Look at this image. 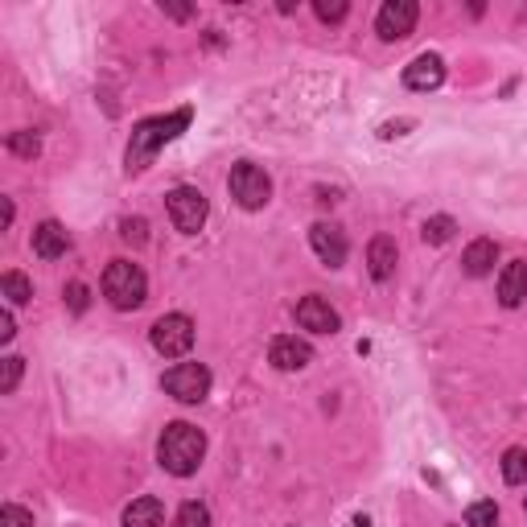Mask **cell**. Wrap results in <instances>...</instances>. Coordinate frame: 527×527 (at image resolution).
Returning <instances> with one entry per match:
<instances>
[{"mask_svg":"<svg viewBox=\"0 0 527 527\" xmlns=\"http://www.w3.org/2000/svg\"><path fill=\"white\" fill-rule=\"evenodd\" d=\"M404 83H408L412 91H437V87L445 83V62H441L437 54H420V58H412L408 70H404Z\"/></svg>","mask_w":527,"mask_h":527,"instance_id":"obj_12","label":"cell"},{"mask_svg":"<svg viewBox=\"0 0 527 527\" xmlns=\"http://www.w3.org/2000/svg\"><path fill=\"white\" fill-rule=\"evenodd\" d=\"M309 243H313V252H318V260L326 264V268H342L346 264V235H342V227H334V223H313L309 227Z\"/></svg>","mask_w":527,"mask_h":527,"instance_id":"obj_10","label":"cell"},{"mask_svg":"<svg viewBox=\"0 0 527 527\" xmlns=\"http://www.w3.org/2000/svg\"><path fill=\"white\" fill-rule=\"evenodd\" d=\"M161 388H165L173 400H182V404H202V400L210 396V371H206L202 363H178V367L165 371Z\"/></svg>","mask_w":527,"mask_h":527,"instance_id":"obj_5","label":"cell"},{"mask_svg":"<svg viewBox=\"0 0 527 527\" xmlns=\"http://www.w3.org/2000/svg\"><path fill=\"white\" fill-rule=\"evenodd\" d=\"M120 235H124L128 243H136V248H140V243L149 239V223H145V219H124V223H120Z\"/></svg>","mask_w":527,"mask_h":527,"instance_id":"obj_27","label":"cell"},{"mask_svg":"<svg viewBox=\"0 0 527 527\" xmlns=\"http://www.w3.org/2000/svg\"><path fill=\"white\" fill-rule=\"evenodd\" d=\"M0 527H33V511H25L17 503H5L0 507Z\"/></svg>","mask_w":527,"mask_h":527,"instance_id":"obj_25","label":"cell"},{"mask_svg":"<svg viewBox=\"0 0 527 527\" xmlns=\"http://www.w3.org/2000/svg\"><path fill=\"white\" fill-rule=\"evenodd\" d=\"M297 326L301 330H313V334H338V313L330 309V301L322 297H301L297 301Z\"/></svg>","mask_w":527,"mask_h":527,"instance_id":"obj_11","label":"cell"},{"mask_svg":"<svg viewBox=\"0 0 527 527\" xmlns=\"http://www.w3.org/2000/svg\"><path fill=\"white\" fill-rule=\"evenodd\" d=\"M66 248H70V231L62 223H54V219L38 223V231H33V252L42 260H58V256H66Z\"/></svg>","mask_w":527,"mask_h":527,"instance_id":"obj_13","label":"cell"},{"mask_svg":"<svg viewBox=\"0 0 527 527\" xmlns=\"http://www.w3.org/2000/svg\"><path fill=\"white\" fill-rule=\"evenodd\" d=\"M527 297V264L523 260H511L499 276V305L503 309H519Z\"/></svg>","mask_w":527,"mask_h":527,"instance_id":"obj_14","label":"cell"},{"mask_svg":"<svg viewBox=\"0 0 527 527\" xmlns=\"http://www.w3.org/2000/svg\"><path fill=\"white\" fill-rule=\"evenodd\" d=\"M206 215H210V206H206L202 190H194V186L169 190V219H173V227H178L182 235H198Z\"/></svg>","mask_w":527,"mask_h":527,"instance_id":"obj_6","label":"cell"},{"mask_svg":"<svg viewBox=\"0 0 527 527\" xmlns=\"http://www.w3.org/2000/svg\"><path fill=\"white\" fill-rule=\"evenodd\" d=\"M9 149L17 153V157H38L42 153V140H38V132H9Z\"/></svg>","mask_w":527,"mask_h":527,"instance_id":"obj_22","label":"cell"},{"mask_svg":"<svg viewBox=\"0 0 527 527\" xmlns=\"http://www.w3.org/2000/svg\"><path fill=\"white\" fill-rule=\"evenodd\" d=\"M173 527H210V511L202 503H186L178 519H173Z\"/></svg>","mask_w":527,"mask_h":527,"instance_id":"obj_23","label":"cell"},{"mask_svg":"<svg viewBox=\"0 0 527 527\" xmlns=\"http://www.w3.org/2000/svg\"><path fill=\"white\" fill-rule=\"evenodd\" d=\"M350 527H371V519L367 515H355V519H350Z\"/></svg>","mask_w":527,"mask_h":527,"instance_id":"obj_31","label":"cell"},{"mask_svg":"<svg viewBox=\"0 0 527 527\" xmlns=\"http://www.w3.org/2000/svg\"><path fill=\"white\" fill-rule=\"evenodd\" d=\"M66 305H70V313H83L91 305V293H87L83 280H70V285H66Z\"/></svg>","mask_w":527,"mask_h":527,"instance_id":"obj_26","label":"cell"},{"mask_svg":"<svg viewBox=\"0 0 527 527\" xmlns=\"http://www.w3.org/2000/svg\"><path fill=\"white\" fill-rule=\"evenodd\" d=\"M268 363H272L276 371H301V367L313 363V346H309L305 338L280 334V338H272V346H268Z\"/></svg>","mask_w":527,"mask_h":527,"instance_id":"obj_9","label":"cell"},{"mask_svg":"<svg viewBox=\"0 0 527 527\" xmlns=\"http://www.w3.org/2000/svg\"><path fill=\"white\" fill-rule=\"evenodd\" d=\"M231 198L243 206V210H260V206H268V198H272V178L260 169V165H252V161H239L235 169H231Z\"/></svg>","mask_w":527,"mask_h":527,"instance_id":"obj_4","label":"cell"},{"mask_svg":"<svg viewBox=\"0 0 527 527\" xmlns=\"http://www.w3.org/2000/svg\"><path fill=\"white\" fill-rule=\"evenodd\" d=\"M206 458V437L202 429L186 425V420H173V425H165L161 441H157V462L161 470H169L173 478H190Z\"/></svg>","mask_w":527,"mask_h":527,"instance_id":"obj_2","label":"cell"},{"mask_svg":"<svg viewBox=\"0 0 527 527\" xmlns=\"http://www.w3.org/2000/svg\"><path fill=\"white\" fill-rule=\"evenodd\" d=\"M190 120H194L190 108H178V112H169V116H153V120H140L132 128V140H128V173L145 169L169 145V140H178L190 128Z\"/></svg>","mask_w":527,"mask_h":527,"instance_id":"obj_1","label":"cell"},{"mask_svg":"<svg viewBox=\"0 0 527 527\" xmlns=\"http://www.w3.org/2000/svg\"><path fill=\"white\" fill-rule=\"evenodd\" d=\"M145 293H149V280L140 272V264L132 260H112L108 272H103V297H108L116 309H140L145 305Z\"/></svg>","mask_w":527,"mask_h":527,"instance_id":"obj_3","label":"cell"},{"mask_svg":"<svg viewBox=\"0 0 527 527\" xmlns=\"http://www.w3.org/2000/svg\"><path fill=\"white\" fill-rule=\"evenodd\" d=\"M416 17H420V9L412 5V0H388L375 17V29H379L383 42H400L416 29Z\"/></svg>","mask_w":527,"mask_h":527,"instance_id":"obj_8","label":"cell"},{"mask_svg":"<svg viewBox=\"0 0 527 527\" xmlns=\"http://www.w3.org/2000/svg\"><path fill=\"white\" fill-rule=\"evenodd\" d=\"M367 268H371L375 280H392L396 276V239L375 235L371 248H367Z\"/></svg>","mask_w":527,"mask_h":527,"instance_id":"obj_15","label":"cell"},{"mask_svg":"<svg viewBox=\"0 0 527 527\" xmlns=\"http://www.w3.org/2000/svg\"><path fill=\"white\" fill-rule=\"evenodd\" d=\"M466 527H499V507L490 503V499L474 503V507L466 511Z\"/></svg>","mask_w":527,"mask_h":527,"instance_id":"obj_20","label":"cell"},{"mask_svg":"<svg viewBox=\"0 0 527 527\" xmlns=\"http://www.w3.org/2000/svg\"><path fill=\"white\" fill-rule=\"evenodd\" d=\"M313 9H318L322 21H342V17H346V5H342V0H318Z\"/></svg>","mask_w":527,"mask_h":527,"instance_id":"obj_28","label":"cell"},{"mask_svg":"<svg viewBox=\"0 0 527 527\" xmlns=\"http://www.w3.org/2000/svg\"><path fill=\"white\" fill-rule=\"evenodd\" d=\"M495 260H499V243L495 239H474L466 248V256H462V268L470 276H486L490 268H495Z\"/></svg>","mask_w":527,"mask_h":527,"instance_id":"obj_17","label":"cell"},{"mask_svg":"<svg viewBox=\"0 0 527 527\" xmlns=\"http://www.w3.org/2000/svg\"><path fill=\"white\" fill-rule=\"evenodd\" d=\"M161 523H165V507H161V499H153V495L132 499V503L124 507V527H161Z\"/></svg>","mask_w":527,"mask_h":527,"instance_id":"obj_16","label":"cell"},{"mask_svg":"<svg viewBox=\"0 0 527 527\" xmlns=\"http://www.w3.org/2000/svg\"><path fill=\"white\" fill-rule=\"evenodd\" d=\"M194 346V322L186 313H165V318L153 326V350L165 359H182Z\"/></svg>","mask_w":527,"mask_h":527,"instance_id":"obj_7","label":"cell"},{"mask_svg":"<svg viewBox=\"0 0 527 527\" xmlns=\"http://www.w3.org/2000/svg\"><path fill=\"white\" fill-rule=\"evenodd\" d=\"M17 338V326H13V313L5 309V313H0V342H13Z\"/></svg>","mask_w":527,"mask_h":527,"instance_id":"obj_29","label":"cell"},{"mask_svg":"<svg viewBox=\"0 0 527 527\" xmlns=\"http://www.w3.org/2000/svg\"><path fill=\"white\" fill-rule=\"evenodd\" d=\"M503 478H507L511 486L527 482V449H507V453H503Z\"/></svg>","mask_w":527,"mask_h":527,"instance_id":"obj_19","label":"cell"},{"mask_svg":"<svg viewBox=\"0 0 527 527\" xmlns=\"http://www.w3.org/2000/svg\"><path fill=\"white\" fill-rule=\"evenodd\" d=\"M408 128H412V120H400V124H383V128H379V136H383V140H392V136H404Z\"/></svg>","mask_w":527,"mask_h":527,"instance_id":"obj_30","label":"cell"},{"mask_svg":"<svg viewBox=\"0 0 527 527\" xmlns=\"http://www.w3.org/2000/svg\"><path fill=\"white\" fill-rule=\"evenodd\" d=\"M453 231H458V223H453L449 215H437V219L425 223V231H420V235H425V243H449Z\"/></svg>","mask_w":527,"mask_h":527,"instance_id":"obj_21","label":"cell"},{"mask_svg":"<svg viewBox=\"0 0 527 527\" xmlns=\"http://www.w3.org/2000/svg\"><path fill=\"white\" fill-rule=\"evenodd\" d=\"M0 293L9 297V305L33 301V285H29V276H21V272H5V276H0Z\"/></svg>","mask_w":527,"mask_h":527,"instance_id":"obj_18","label":"cell"},{"mask_svg":"<svg viewBox=\"0 0 527 527\" xmlns=\"http://www.w3.org/2000/svg\"><path fill=\"white\" fill-rule=\"evenodd\" d=\"M21 371H25V363L17 359V355H9L5 359V371H0V392H17V383H21Z\"/></svg>","mask_w":527,"mask_h":527,"instance_id":"obj_24","label":"cell"}]
</instances>
